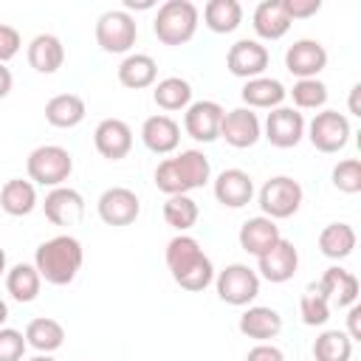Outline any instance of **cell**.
<instances>
[{
    "instance_id": "10",
    "label": "cell",
    "mask_w": 361,
    "mask_h": 361,
    "mask_svg": "<svg viewBox=\"0 0 361 361\" xmlns=\"http://www.w3.org/2000/svg\"><path fill=\"white\" fill-rule=\"evenodd\" d=\"M96 212L107 226H130L141 214V200L127 186H110V189L102 192V197L96 203Z\"/></svg>"
},
{
    "instance_id": "9",
    "label": "cell",
    "mask_w": 361,
    "mask_h": 361,
    "mask_svg": "<svg viewBox=\"0 0 361 361\" xmlns=\"http://www.w3.org/2000/svg\"><path fill=\"white\" fill-rule=\"evenodd\" d=\"M307 130V138L310 144L319 149V152H338L347 147L350 141V121L344 113L338 110H322L310 118V124H305Z\"/></svg>"
},
{
    "instance_id": "31",
    "label": "cell",
    "mask_w": 361,
    "mask_h": 361,
    "mask_svg": "<svg viewBox=\"0 0 361 361\" xmlns=\"http://www.w3.org/2000/svg\"><path fill=\"white\" fill-rule=\"evenodd\" d=\"M39 288H42V276L34 265L28 262H17L14 268L6 271V290L11 293V299L17 302H34L39 296Z\"/></svg>"
},
{
    "instance_id": "1",
    "label": "cell",
    "mask_w": 361,
    "mask_h": 361,
    "mask_svg": "<svg viewBox=\"0 0 361 361\" xmlns=\"http://www.w3.org/2000/svg\"><path fill=\"white\" fill-rule=\"evenodd\" d=\"M166 268L172 279L183 290H192V293H200L214 282L212 259L203 254L200 243L189 234H178L166 243Z\"/></svg>"
},
{
    "instance_id": "13",
    "label": "cell",
    "mask_w": 361,
    "mask_h": 361,
    "mask_svg": "<svg viewBox=\"0 0 361 361\" xmlns=\"http://www.w3.org/2000/svg\"><path fill=\"white\" fill-rule=\"evenodd\" d=\"M265 138L279 149L296 147L305 138V116L296 107H274L265 118Z\"/></svg>"
},
{
    "instance_id": "42",
    "label": "cell",
    "mask_w": 361,
    "mask_h": 361,
    "mask_svg": "<svg viewBox=\"0 0 361 361\" xmlns=\"http://www.w3.org/2000/svg\"><path fill=\"white\" fill-rule=\"evenodd\" d=\"M282 6H285L288 17H290V23H293V20H305V17L319 14L322 0H282Z\"/></svg>"
},
{
    "instance_id": "29",
    "label": "cell",
    "mask_w": 361,
    "mask_h": 361,
    "mask_svg": "<svg viewBox=\"0 0 361 361\" xmlns=\"http://www.w3.org/2000/svg\"><path fill=\"white\" fill-rule=\"evenodd\" d=\"M0 206L6 214L11 217H25L37 209V189L31 180H23V178H11L3 183L0 189Z\"/></svg>"
},
{
    "instance_id": "25",
    "label": "cell",
    "mask_w": 361,
    "mask_h": 361,
    "mask_svg": "<svg viewBox=\"0 0 361 361\" xmlns=\"http://www.w3.org/2000/svg\"><path fill=\"white\" fill-rule=\"evenodd\" d=\"M251 20H254L251 25H254L257 37H262V39H282L290 28V17H288L282 0H262L254 8Z\"/></svg>"
},
{
    "instance_id": "7",
    "label": "cell",
    "mask_w": 361,
    "mask_h": 361,
    "mask_svg": "<svg viewBox=\"0 0 361 361\" xmlns=\"http://www.w3.org/2000/svg\"><path fill=\"white\" fill-rule=\"evenodd\" d=\"M138 39V23L130 11L113 8L96 20V42L107 54H127Z\"/></svg>"
},
{
    "instance_id": "36",
    "label": "cell",
    "mask_w": 361,
    "mask_h": 361,
    "mask_svg": "<svg viewBox=\"0 0 361 361\" xmlns=\"http://www.w3.org/2000/svg\"><path fill=\"white\" fill-rule=\"evenodd\" d=\"M197 214H200V209H197V203L189 195H172L164 203V220H166V226L178 228L180 234L189 231L197 223Z\"/></svg>"
},
{
    "instance_id": "11",
    "label": "cell",
    "mask_w": 361,
    "mask_h": 361,
    "mask_svg": "<svg viewBox=\"0 0 361 361\" xmlns=\"http://www.w3.org/2000/svg\"><path fill=\"white\" fill-rule=\"evenodd\" d=\"M268 48L257 39H237L226 54V68L240 79H257L268 68Z\"/></svg>"
},
{
    "instance_id": "45",
    "label": "cell",
    "mask_w": 361,
    "mask_h": 361,
    "mask_svg": "<svg viewBox=\"0 0 361 361\" xmlns=\"http://www.w3.org/2000/svg\"><path fill=\"white\" fill-rule=\"evenodd\" d=\"M11 85H14L11 71H8L6 65H0V99H6V96L11 93Z\"/></svg>"
},
{
    "instance_id": "48",
    "label": "cell",
    "mask_w": 361,
    "mask_h": 361,
    "mask_svg": "<svg viewBox=\"0 0 361 361\" xmlns=\"http://www.w3.org/2000/svg\"><path fill=\"white\" fill-rule=\"evenodd\" d=\"M6 319H8V305L0 299V327H3V322H6Z\"/></svg>"
},
{
    "instance_id": "35",
    "label": "cell",
    "mask_w": 361,
    "mask_h": 361,
    "mask_svg": "<svg viewBox=\"0 0 361 361\" xmlns=\"http://www.w3.org/2000/svg\"><path fill=\"white\" fill-rule=\"evenodd\" d=\"M353 341L344 330H324L313 341V358L316 361H350Z\"/></svg>"
},
{
    "instance_id": "43",
    "label": "cell",
    "mask_w": 361,
    "mask_h": 361,
    "mask_svg": "<svg viewBox=\"0 0 361 361\" xmlns=\"http://www.w3.org/2000/svg\"><path fill=\"white\" fill-rule=\"evenodd\" d=\"M245 361H285V355H282V350L274 347V344H257V347L248 350Z\"/></svg>"
},
{
    "instance_id": "49",
    "label": "cell",
    "mask_w": 361,
    "mask_h": 361,
    "mask_svg": "<svg viewBox=\"0 0 361 361\" xmlns=\"http://www.w3.org/2000/svg\"><path fill=\"white\" fill-rule=\"evenodd\" d=\"M28 361H56L54 355H45V353H39V355H34V358H28Z\"/></svg>"
},
{
    "instance_id": "33",
    "label": "cell",
    "mask_w": 361,
    "mask_h": 361,
    "mask_svg": "<svg viewBox=\"0 0 361 361\" xmlns=\"http://www.w3.org/2000/svg\"><path fill=\"white\" fill-rule=\"evenodd\" d=\"M152 99L161 110L166 113H175V110H186L192 104V85L180 76H166L155 85L152 90Z\"/></svg>"
},
{
    "instance_id": "37",
    "label": "cell",
    "mask_w": 361,
    "mask_h": 361,
    "mask_svg": "<svg viewBox=\"0 0 361 361\" xmlns=\"http://www.w3.org/2000/svg\"><path fill=\"white\" fill-rule=\"evenodd\" d=\"M299 313H302V322L310 324V327H319L330 319V302L327 296L322 293L319 282L307 285V290L302 293V302H299Z\"/></svg>"
},
{
    "instance_id": "32",
    "label": "cell",
    "mask_w": 361,
    "mask_h": 361,
    "mask_svg": "<svg viewBox=\"0 0 361 361\" xmlns=\"http://www.w3.org/2000/svg\"><path fill=\"white\" fill-rule=\"evenodd\" d=\"M203 23L214 34H231L243 23V6L237 0H209L203 6Z\"/></svg>"
},
{
    "instance_id": "50",
    "label": "cell",
    "mask_w": 361,
    "mask_h": 361,
    "mask_svg": "<svg viewBox=\"0 0 361 361\" xmlns=\"http://www.w3.org/2000/svg\"><path fill=\"white\" fill-rule=\"evenodd\" d=\"M3 274H6V251L0 248V276H3Z\"/></svg>"
},
{
    "instance_id": "21",
    "label": "cell",
    "mask_w": 361,
    "mask_h": 361,
    "mask_svg": "<svg viewBox=\"0 0 361 361\" xmlns=\"http://www.w3.org/2000/svg\"><path fill=\"white\" fill-rule=\"evenodd\" d=\"M237 240H240V248L243 251H248L254 257H262L265 251H271L282 240V234H279L276 220L259 214V217H251V220H245L240 226V237Z\"/></svg>"
},
{
    "instance_id": "16",
    "label": "cell",
    "mask_w": 361,
    "mask_h": 361,
    "mask_svg": "<svg viewBox=\"0 0 361 361\" xmlns=\"http://www.w3.org/2000/svg\"><path fill=\"white\" fill-rule=\"evenodd\" d=\"M93 144H96V149H99L102 158L121 161L133 149V130L121 118H104L93 130Z\"/></svg>"
},
{
    "instance_id": "3",
    "label": "cell",
    "mask_w": 361,
    "mask_h": 361,
    "mask_svg": "<svg viewBox=\"0 0 361 361\" xmlns=\"http://www.w3.org/2000/svg\"><path fill=\"white\" fill-rule=\"evenodd\" d=\"M212 178V164L200 149H183L175 158H164L155 169V186L164 195H186L206 186Z\"/></svg>"
},
{
    "instance_id": "2",
    "label": "cell",
    "mask_w": 361,
    "mask_h": 361,
    "mask_svg": "<svg viewBox=\"0 0 361 361\" xmlns=\"http://www.w3.org/2000/svg\"><path fill=\"white\" fill-rule=\"evenodd\" d=\"M85 262V248L71 234H56L34 251V268L48 285H71Z\"/></svg>"
},
{
    "instance_id": "34",
    "label": "cell",
    "mask_w": 361,
    "mask_h": 361,
    "mask_svg": "<svg viewBox=\"0 0 361 361\" xmlns=\"http://www.w3.org/2000/svg\"><path fill=\"white\" fill-rule=\"evenodd\" d=\"M319 248L330 259H344L355 248V228L350 223H330L319 234Z\"/></svg>"
},
{
    "instance_id": "30",
    "label": "cell",
    "mask_w": 361,
    "mask_h": 361,
    "mask_svg": "<svg viewBox=\"0 0 361 361\" xmlns=\"http://www.w3.org/2000/svg\"><path fill=\"white\" fill-rule=\"evenodd\" d=\"M25 344L34 347L37 353L51 355L54 350H59L65 344V327L56 319H48V316L31 319L28 327H25Z\"/></svg>"
},
{
    "instance_id": "39",
    "label": "cell",
    "mask_w": 361,
    "mask_h": 361,
    "mask_svg": "<svg viewBox=\"0 0 361 361\" xmlns=\"http://www.w3.org/2000/svg\"><path fill=\"white\" fill-rule=\"evenodd\" d=\"M333 186L338 192L355 195L361 192V161L358 158H344L333 166Z\"/></svg>"
},
{
    "instance_id": "20",
    "label": "cell",
    "mask_w": 361,
    "mask_h": 361,
    "mask_svg": "<svg viewBox=\"0 0 361 361\" xmlns=\"http://www.w3.org/2000/svg\"><path fill=\"white\" fill-rule=\"evenodd\" d=\"M214 197L228 209H243L254 197V180L243 169H223L214 178Z\"/></svg>"
},
{
    "instance_id": "26",
    "label": "cell",
    "mask_w": 361,
    "mask_h": 361,
    "mask_svg": "<svg viewBox=\"0 0 361 361\" xmlns=\"http://www.w3.org/2000/svg\"><path fill=\"white\" fill-rule=\"evenodd\" d=\"M319 288L327 296V302L338 305V307H350L358 299V279H355V274H350V271H344L338 265L324 271V276L319 279Z\"/></svg>"
},
{
    "instance_id": "46",
    "label": "cell",
    "mask_w": 361,
    "mask_h": 361,
    "mask_svg": "<svg viewBox=\"0 0 361 361\" xmlns=\"http://www.w3.org/2000/svg\"><path fill=\"white\" fill-rule=\"evenodd\" d=\"M358 93H361V85H353V90H350V113H353V116H361V107H358Z\"/></svg>"
},
{
    "instance_id": "23",
    "label": "cell",
    "mask_w": 361,
    "mask_h": 361,
    "mask_svg": "<svg viewBox=\"0 0 361 361\" xmlns=\"http://www.w3.org/2000/svg\"><path fill=\"white\" fill-rule=\"evenodd\" d=\"M65 62V45L54 34H37L28 42V65L37 73H56Z\"/></svg>"
},
{
    "instance_id": "44",
    "label": "cell",
    "mask_w": 361,
    "mask_h": 361,
    "mask_svg": "<svg viewBox=\"0 0 361 361\" xmlns=\"http://www.w3.org/2000/svg\"><path fill=\"white\" fill-rule=\"evenodd\" d=\"M347 336H350V341H361V307L358 305H350V313H347Z\"/></svg>"
},
{
    "instance_id": "8",
    "label": "cell",
    "mask_w": 361,
    "mask_h": 361,
    "mask_svg": "<svg viewBox=\"0 0 361 361\" xmlns=\"http://www.w3.org/2000/svg\"><path fill=\"white\" fill-rule=\"evenodd\" d=\"M217 296L226 302V305H234V307H243L248 302H254L259 296V274L243 262H231L226 265L217 279Z\"/></svg>"
},
{
    "instance_id": "38",
    "label": "cell",
    "mask_w": 361,
    "mask_h": 361,
    "mask_svg": "<svg viewBox=\"0 0 361 361\" xmlns=\"http://www.w3.org/2000/svg\"><path fill=\"white\" fill-rule=\"evenodd\" d=\"M290 99L299 110H319L327 102V85L319 79H299L290 90Z\"/></svg>"
},
{
    "instance_id": "18",
    "label": "cell",
    "mask_w": 361,
    "mask_h": 361,
    "mask_svg": "<svg viewBox=\"0 0 361 361\" xmlns=\"http://www.w3.org/2000/svg\"><path fill=\"white\" fill-rule=\"evenodd\" d=\"M141 141L149 152L155 155H169L178 149L180 144V124L166 116V113H158V116H149L144 124H141Z\"/></svg>"
},
{
    "instance_id": "19",
    "label": "cell",
    "mask_w": 361,
    "mask_h": 361,
    "mask_svg": "<svg viewBox=\"0 0 361 361\" xmlns=\"http://www.w3.org/2000/svg\"><path fill=\"white\" fill-rule=\"evenodd\" d=\"M42 209L54 226H73L85 214V197L71 186H56L45 195Z\"/></svg>"
},
{
    "instance_id": "40",
    "label": "cell",
    "mask_w": 361,
    "mask_h": 361,
    "mask_svg": "<svg viewBox=\"0 0 361 361\" xmlns=\"http://www.w3.org/2000/svg\"><path fill=\"white\" fill-rule=\"evenodd\" d=\"M25 336L14 327H0V361H23L25 355Z\"/></svg>"
},
{
    "instance_id": "6",
    "label": "cell",
    "mask_w": 361,
    "mask_h": 361,
    "mask_svg": "<svg viewBox=\"0 0 361 361\" xmlns=\"http://www.w3.org/2000/svg\"><path fill=\"white\" fill-rule=\"evenodd\" d=\"M302 186L299 180L288 178V175H276L271 180L262 183L259 189V209H262V217H271V220H285V217H293L302 206Z\"/></svg>"
},
{
    "instance_id": "41",
    "label": "cell",
    "mask_w": 361,
    "mask_h": 361,
    "mask_svg": "<svg viewBox=\"0 0 361 361\" xmlns=\"http://www.w3.org/2000/svg\"><path fill=\"white\" fill-rule=\"evenodd\" d=\"M20 45H23L20 31L14 25L0 23V65H6L8 59H14L20 54Z\"/></svg>"
},
{
    "instance_id": "4",
    "label": "cell",
    "mask_w": 361,
    "mask_h": 361,
    "mask_svg": "<svg viewBox=\"0 0 361 361\" xmlns=\"http://www.w3.org/2000/svg\"><path fill=\"white\" fill-rule=\"evenodd\" d=\"M197 23L200 11L192 0H166L155 14L152 31L164 45H186L195 37Z\"/></svg>"
},
{
    "instance_id": "12",
    "label": "cell",
    "mask_w": 361,
    "mask_h": 361,
    "mask_svg": "<svg viewBox=\"0 0 361 361\" xmlns=\"http://www.w3.org/2000/svg\"><path fill=\"white\" fill-rule=\"evenodd\" d=\"M223 107L212 99H200V102H192L186 107V116H183V130L189 138L195 141H214L220 138V121H223Z\"/></svg>"
},
{
    "instance_id": "47",
    "label": "cell",
    "mask_w": 361,
    "mask_h": 361,
    "mask_svg": "<svg viewBox=\"0 0 361 361\" xmlns=\"http://www.w3.org/2000/svg\"><path fill=\"white\" fill-rule=\"evenodd\" d=\"M130 8H152V0H124V11Z\"/></svg>"
},
{
    "instance_id": "15",
    "label": "cell",
    "mask_w": 361,
    "mask_h": 361,
    "mask_svg": "<svg viewBox=\"0 0 361 361\" xmlns=\"http://www.w3.org/2000/svg\"><path fill=\"white\" fill-rule=\"evenodd\" d=\"M285 68L299 79H316L327 68V51L319 39H296L285 51Z\"/></svg>"
},
{
    "instance_id": "22",
    "label": "cell",
    "mask_w": 361,
    "mask_h": 361,
    "mask_svg": "<svg viewBox=\"0 0 361 361\" xmlns=\"http://www.w3.org/2000/svg\"><path fill=\"white\" fill-rule=\"evenodd\" d=\"M243 102L248 104V110H274V107H282L288 90L279 79H271V76H257V79H248L240 90Z\"/></svg>"
},
{
    "instance_id": "5",
    "label": "cell",
    "mask_w": 361,
    "mask_h": 361,
    "mask_svg": "<svg viewBox=\"0 0 361 361\" xmlns=\"http://www.w3.org/2000/svg\"><path fill=\"white\" fill-rule=\"evenodd\" d=\"M25 169H28V178L39 186H62L71 172H73V158L65 147L59 144H42L37 149H31L28 161H25Z\"/></svg>"
},
{
    "instance_id": "14",
    "label": "cell",
    "mask_w": 361,
    "mask_h": 361,
    "mask_svg": "<svg viewBox=\"0 0 361 361\" xmlns=\"http://www.w3.org/2000/svg\"><path fill=\"white\" fill-rule=\"evenodd\" d=\"M262 135V124L257 118L254 110L248 107H237V110H228L223 113V121H220V138H226V144H231L234 149H248L259 141Z\"/></svg>"
},
{
    "instance_id": "24",
    "label": "cell",
    "mask_w": 361,
    "mask_h": 361,
    "mask_svg": "<svg viewBox=\"0 0 361 361\" xmlns=\"http://www.w3.org/2000/svg\"><path fill=\"white\" fill-rule=\"evenodd\" d=\"M279 330H282V316L274 307L254 305L240 316V333L248 338H257L259 344H265L268 338H276Z\"/></svg>"
},
{
    "instance_id": "17",
    "label": "cell",
    "mask_w": 361,
    "mask_h": 361,
    "mask_svg": "<svg viewBox=\"0 0 361 361\" xmlns=\"http://www.w3.org/2000/svg\"><path fill=\"white\" fill-rule=\"evenodd\" d=\"M259 259V274H262V279H268V282H274V285H282V282H288V279H293V274H296V268H299V251H296V245L290 243V240H279L271 251H265L262 257H257Z\"/></svg>"
},
{
    "instance_id": "28",
    "label": "cell",
    "mask_w": 361,
    "mask_h": 361,
    "mask_svg": "<svg viewBox=\"0 0 361 361\" xmlns=\"http://www.w3.org/2000/svg\"><path fill=\"white\" fill-rule=\"evenodd\" d=\"M155 79H158V65L149 54H130L118 65V82L130 90H144L155 85Z\"/></svg>"
},
{
    "instance_id": "27",
    "label": "cell",
    "mask_w": 361,
    "mask_h": 361,
    "mask_svg": "<svg viewBox=\"0 0 361 361\" xmlns=\"http://www.w3.org/2000/svg\"><path fill=\"white\" fill-rule=\"evenodd\" d=\"M85 113H87L85 99L76 93H59V96L48 99V104H45V121L59 130H71V127L82 124Z\"/></svg>"
}]
</instances>
